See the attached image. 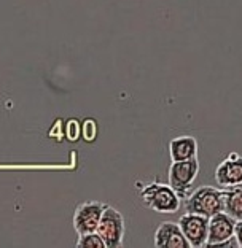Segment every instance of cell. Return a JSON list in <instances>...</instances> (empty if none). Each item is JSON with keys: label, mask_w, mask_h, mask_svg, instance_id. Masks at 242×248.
Wrapping results in <instances>:
<instances>
[{"label": "cell", "mask_w": 242, "mask_h": 248, "mask_svg": "<svg viewBox=\"0 0 242 248\" xmlns=\"http://www.w3.org/2000/svg\"><path fill=\"white\" fill-rule=\"evenodd\" d=\"M215 182L218 186H234L242 183V157L231 153L215 169Z\"/></svg>", "instance_id": "9"}, {"label": "cell", "mask_w": 242, "mask_h": 248, "mask_svg": "<svg viewBox=\"0 0 242 248\" xmlns=\"http://www.w3.org/2000/svg\"><path fill=\"white\" fill-rule=\"evenodd\" d=\"M178 224L191 248L206 247L207 234H209V218L198 213L185 212V215L180 217Z\"/></svg>", "instance_id": "6"}, {"label": "cell", "mask_w": 242, "mask_h": 248, "mask_svg": "<svg viewBox=\"0 0 242 248\" xmlns=\"http://www.w3.org/2000/svg\"><path fill=\"white\" fill-rule=\"evenodd\" d=\"M140 199L144 205L156 213H176L182 207V197L171 185L153 182L140 189Z\"/></svg>", "instance_id": "1"}, {"label": "cell", "mask_w": 242, "mask_h": 248, "mask_svg": "<svg viewBox=\"0 0 242 248\" xmlns=\"http://www.w3.org/2000/svg\"><path fill=\"white\" fill-rule=\"evenodd\" d=\"M223 212L234 219H242V183L223 188Z\"/></svg>", "instance_id": "11"}, {"label": "cell", "mask_w": 242, "mask_h": 248, "mask_svg": "<svg viewBox=\"0 0 242 248\" xmlns=\"http://www.w3.org/2000/svg\"><path fill=\"white\" fill-rule=\"evenodd\" d=\"M77 247L78 248H105V244L97 232H88V234L78 235Z\"/></svg>", "instance_id": "12"}, {"label": "cell", "mask_w": 242, "mask_h": 248, "mask_svg": "<svg viewBox=\"0 0 242 248\" xmlns=\"http://www.w3.org/2000/svg\"><path fill=\"white\" fill-rule=\"evenodd\" d=\"M156 248H191L178 223L162 221L155 231Z\"/></svg>", "instance_id": "8"}, {"label": "cell", "mask_w": 242, "mask_h": 248, "mask_svg": "<svg viewBox=\"0 0 242 248\" xmlns=\"http://www.w3.org/2000/svg\"><path fill=\"white\" fill-rule=\"evenodd\" d=\"M236 219L229 217L226 212H218L209 218V234H207L206 247H218L223 242L234 237Z\"/></svg>", "instance_id": "7"}, {"label": "cell", "mask_w": 242, "mask_h": 248, "mask_svg": "<svg viewBox=\"0 0 242 248\" xmlns=\"http://www.w3.org/2000/svg\"><path fill=\"white\" fill-rule=\"evenodd\" d=\"M234 239H236V242H238V247L242 248V219H236Z\"/></svg>", "instance_id": "14"}, {"label": "cell", "mask_w": 242, "mask_h": 248, "mask_svg": "<svg viewBox=\"0 0 242 248\" xmlns=\"http://www.w3.org/2000/svg\"><path fill=\"white\" fill-rule=\"evenodd\" d=\"M83 135H84V140L88 142H93L97 135V124H96L94 120H86L83 123Z\"/></svg>", "instance_id": "13"}, {"label": "cell", "mask_w": 242, "mask_h": 248, "mask_svg": "<svg viewBox=\"0 0 242 248\" xmlns=\"http://www.w3.org/2000/svg\"><path fill=\"white\" fill-rule=\"evenodd\" d=\"M185 212L198 213L210 218L218 212H223V188L199 186L185 197Z\"/></svg>", "instance_id": "2"}, {"label": "cell", "mask_w": 242, "mask_h": 248, "mask_svg": "<svg viewBox=\"0 0 242 248\" xmlns=\"http://www.w3.org/2000/svg\"><path fill=\"white\" fill-rule=\"evenodd\" d=\"M171 161H187L198 157V140L193 135H180L169 142Z\"/></svg>", "instance_id": "10"}, {"label": "cell", "mask_w": 242, "mask_h": 248, "mask_svg": "<svg viewBox=\"0 0 242 248\" xmlns=\"http://www.w3.org/2000/svg\"><path fill=\"white\" fill-rule=\"evenodd\" d=\"M96 232L104 240L105 248H120L125 240V217L115 207L107 205Z\"/></svg>", "instance_id": "3"}, {"label": "cell", "mask_w": 242, "mask_h": 248, "mask_svg": "<svg viewBox=\"0 0 242 248\" xmlns=\"http://www.w3.org/2000/svg\"><path fill=\"white\" fill-rule=\"evenodd\" d=\"M198 173V157H191L187 161H172L169 166V185L177 191V194L182 199H185L191 193V186H193Z\"/></svg>", "instance_id": "4"}, {"label": "cell", "mask_w": 242, "mask_h": 248, "mask_svg": "<svg viewBox=\"0 0 242 248\" xmlns=\"http://www.w3.org/2000/svg\"><path fill=\"white\" fill-rule=\"evenodd\" d=\"M105 207L107 205L104 202H99V201L81 202V204L75 208V213H74V229L77 231V234L81 235L88 232H96Z\"/></svg>", "instance_id": "5"}]
</instances>
